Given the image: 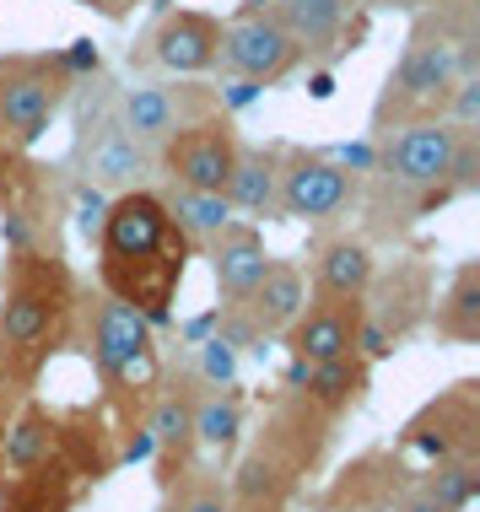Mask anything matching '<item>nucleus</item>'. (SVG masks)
<instances>
[{"instance_id": "1", "label": "nucleus", "mask_w": 480, "mask_h": 512, "mask_svg": "<svg viewBox=\"0 0 480 512\" xmlns=\"http://www.w3.org/2000/svg\"><path fill=\"white\" fill-rule=\"evenodd\" d=\"M81 308L76 275L65 270L60 248H27L6 254L0 275V372L11 389H33V378L49 367L60 340L71 335Z\"/></svg>"}, {"instance_id": "2", "label": "nucleus", "mask_w": 480, "mask_h": 512, "mask_svg": "<svg viewBox=\"0 0 480 512\" xmlns=\"http://www.w3.org/2000/svg\"><path fill=\"white\" fill-rule=\"evenodd\" d=\"M459 81V65H454V44L443 33V17L437 6L416 11L410 17V33H405V49L394 60V71L383 76V92L373 103V141L389 130H405V124H427V119H443V103Z\"/></svg>"}, {"instance_id": "3", "label": "nucleus", "mask_w": 480, "mask_h": 512, "mask_svg": "<svg viewBox=\"0 0 480 512\" xmlns=\"http://www.w3.org/2000/svg\"><path fill=\"white\" fill-rule=\"evenodd\" d=\"M76 87L81 81L65 71L60 49L0 54V151H33Z\"/></svg>"}, {"instance_id": "4", "label": "nucleus", "mask_w": 480, "mask_h": 512, "mask_svg": "<svg viewBox=\"0 0 480 512\" xmlns=\"http://www.w3.org/2000/svg\"><path fill=\"white\" fill-rule=\"evenodd\" d=\"M76 318L87 324V356L98 367V378L119 394H146L157 389L162 362H157V329L146 324L135 308L114 302L108 292L81 297Z\"/></svg>"}, {"instance_id": "5", "label": "nucleus", "mask_w": 480, "mask_h": 512, "mask_svg": "<svg viewBox=\"0 0 480 512\" xmlns=\"http://www.w3.org/2000/svg\"><path fill=\"white\" fill-rule=\"evenodd\" d=\"M356 200H362V178L351 168H340L329 151L281 141V195H276L281 221H303L313 232H329L346 216H356Z\"/></svg>"}, {"instance_id": "6", "label": "nucleus", "mask_w": 480, "mask_h": 512, "mask_svg": "<svg viewBox=\"0 0 480 512\" xmlns=\"http://www.w3.org/2000/svg\"><path fill=\"white\" fill-rule=\"evenodd\" d=\"M205 114H222V103H216V87L200 76H168V81H135V87L114 92V119L119 130L130 135V141L141 146H162L173 130H184V124H195Z\"/></svg>"}, {"instance_id": "7", "label": "nucleus", "mask_w": 480, "mask_h": 512, "mask_svg": "<svg viewBox=\"0 0 480 512\" xmlns=\"http://www.w3.org/2000/svg\"><path fill=\"white\" fill-rule=\"evenodd\" d=\"M216 54H222V17L200 6H168L141 33V44H130V65L162 76H211Z\"/></svg>"}, {"instance_id": "8", "label": "nucleus", "mask_w": 480, "mask_h": 512, "mask_svg": "<svg viewBox=\"0 0 480 512\" xmlns=\"http://www.w3.org/2000/svg\"><path fill=\"white\" fill-rule=\"evenodd\" d=\"M238 124L227 114H205L184 130H173L168 141L157 146V178L162 184H184V189H211L222 195L227 178H232V162H238Z\"/></svg>"}, {"instance_id": "9", "label": "nucleus", "mask_w": 480, "mask_h": 512, "mask_svg": "<svg viewBox=\"0 0 480 512\" xmlns=\"http://www.w3.org/2000/svg\"><path fill=\"white\" fill-rule=\"evenodd\" d=\"M303 49L297 38L281 27L276 11H232L222 22V54H216V71L222 76H243V81H259V87H276L297 71Z\"/></svg>"}, {"instance_id": "10", "label": "nucleus", "mask_w": 480, "mask_h": 512, "mask_svg": "<svg viewBox=\"0 0 480 512\" xmlns=\"http://www.w3.org/2000/svg\"><path fill=\"white\" fill-rule=\"evenodd\" d=\"M276 17L297 38L303 60L324 65V71H335L373 33V11L362 0H276Z\"/></svg>"}, {"instance_id": "11", "label": "nucleus", "mask_w": 480, "mask_h": 512, "mask_svg": "<svg viewBox=\"0 0 480 512\" xmlns=\"http://www.w3.org/2000/svg\"><path fill=\"white\" fill-rule=\"evenodd\" d=\"M432 302H437L432 265L416 259V254H400L389 270H373V286L362 292V318L378 324L394 345H405L416 329H427Z\"/></svg>"}, {"instance_id": "12", "label": "nucleus", "mask_w": 480, "mask_h": 512, "mask_svg": "<svg viewBox=\"0 0 480 512\" xmlns=\"http://www.w3.org/2000/svg\"><path fill=\"white\" fill-rule=\"evenodd\" d=\"M400 448L405 453H421L427 464L480 459V383L464 378L448 394H437L421 415H410Z\"/></svg>"}, {"instance_id": "13", "label": "nucleus", "mask_w": 480, "mask_h": 512, "mask_svg": "<svg viewBox=\"0 0 480 512\" xmlns=\"http://www.w3.org/2000/svg\"><path fill=\"white\" fill-rule=\"evenodd\" d=\"M76 178H87L103 195H125V189H146L157 178V151L130 141L114 114L92 119L76 130Z\"/></svg>"}, {"instance_id": "14", "label": "nucleus", "mask_w": 480, "mask_h": 512, "mask_svg": "<svg viewBox=\"0 0 480 512\" xmlns=\"http://www.w3.org/2000/svg\"><path fill=\"white\" fill-rule=\"evenodd\" d=\"M356 324H362V297H308L303 313L281 329V345L303 362H335L356 351Z\"/></svg>"}, {"instance_id": "15", "label": "nucleus", "mask_w": 480, "mask_h": 512, "mask_svg": "<svg viewBox=\"0 0 480 512\" xmlns=\"http://www.w3.org/2000/svg\"><path fill=\"white\" fill-rule=\"evenodd\" d=\"M378 248L351 227H329L308 243V297H362L373 286Z\"/></svg>"}, {"instance_id": "16", "label": "nucleus", "mask_w": 480, "mask_h": 512, "mask_svg": "<svg viewBox=\"0 0 480 512\" xmlns=\"http://www.w3.org/2000/svg\"><path fill=\"white\" fill-rule=\"evenodd\" d=\"M200 254L211 259V281H216V292H222V308H238V302L259 286L265 265H270V248H265L259 221H243V216H232Z\"/></svg>"}, {"instance_id": "17", "label": "nucleus", "mask_w": 480, "mask_h": 512, "mask_svg": "<svg viewBox=\"0 0 480 512\" xmlns=\"http://www.w3.org/2000/svg\"><path fill=\"white\" fill-rule=\"evenodd\" d=\"M227 205L232 216L243 221H281V141H265V146H238V162H232V178H227Z\"/></svg>"}, {"instance_id": "18", "label": "nucleus", "mask_w": 480, "mask_h": 512, "mask_svg": "<svg viewBox=\"0 0 480 512\" xmlns=\"http://www.w3.org/2000/svg\"><path fill=\"white\" fill-rule=\"evenodd\" d=\"M146 432L157 442V486L168 491L189 475V453H195V389H162L146 415Z\"/></svg>"}, {"instance_id": "19", "label": "nucleus", "mask_w": 480, "mask_h": 512, "mask_svg": "<svg viewBox=\"0 0 480 512\" xmlns=\"http://www.w3.org/2000/svg\"><path fill=\"white\" fill-rule=\"evenodd\" d=\"M303 302H308V275H303V265H292V259H270L265 275H259V286L238 302V313L249 318V324H254L265 340H281V329L292 324L297 313H303Z\"/></svg>"}, {"instance_id": "20", "label": "nucleus", "mask_w": 480, "mask_h": 512, "mask_svg": "<svg viewBox=\"0 0 480 512\" xmlns=\"http://www.w3.org/2000/svg\"><path fill=\"white\" fill-rule=\"evenodd\" d=\"M60 453V421L44 405H22L17 415H6L0 426V475H27V469L49 464Z\"/></svg>"}, {"instance_id": "21", "label": "nucleus", "mask_w": 480, "mask_h": 512, "mask_svg": "<svg viewBox=\"0 0 480 512\" xmlns=\"http://www.w3.org/2000/svg\"><path fill=\"white\" fill-rule=\"evenodd\" d=\"M367 389H373V362H362V356H335V362H308V383L297 399H308L313 410H324L329 421L335 415L356 410L367 399Z\"/></svg>"}, {"instance_id": "22", "label": "nucleus", "mask_w": 480, "mask_h": 512, "mask_svg": "<svg viewBox=\"0 0 480 512\" xmlns=\"http://www.w3.org/2000/svg\"><path fill=\"white\" fill-rule=\"evenodd\" d=\"M427 324L448 345H480V259H464V265L448 275V286H443V297L432 302Z\"/></svg>"}, {"instance_id": "23", "label": "nucleus", "mask_w": 480, "mask_h": 512, "mask_svg": "<svg viewBox=\"0 0 480 512\" xmlns=\"http://www.w3.org/2000/svg\"><path fill=\"white\" fill-rule=\"evenodd\" d=\"M162 205H168V221L178 227V238L189 248H205L216 232L232 221V205L227 195H211V189H184V184H162L157 189Z\"/></svg>"}, {"instance_id": "24", "label": "nucleus", "mask_w": 480, "mask_h": 512, "mask_svg": "<svg viewBox=\"0 0 480 512\" xmlns=\"http://www.w3.org/2000/svg\"><path fill=\"white\" fill-rule=\"evenodd\" d=\"M243 437V394L232 389H195V448L205 453H232Z\"/></svg>"}, {"instance_id": "25", "label": "nucleus", "mask_w": 480, "mask_h": 512, "mask_svg": "<svg viewBox=\"0 0 480 512\" xmlns=\"http://www.w3.org/2000/svg\"><path fill=\"white\" fill-rule=\"evenodd\" d=\"M416 486L427 491L437 507L470 512L475 496H480V459H443V464H427V475H421Z\"/></svg>"}, {"instance_id": "26", "label": "nucleus", "mask_w": 480, "mask_h": 512, "mask_svg": "<svg viewBox=\"0 0 480 512\" xmlns=\"http://www.w3.org/2000/svg\"><path fill=\"white\" fill-rule=\"evenodd\" d=\"M168 496H173L168 512H238V507H232V491L222 486V480L195 475V469H189L178 486H168Z\"/></svg>"}, {"instance_id": "27", "label": "nucleus", "mask_w": 480, "mask_h": 512, "mask_svg": "<svg viewBox=\"0 0 480 512\" xmlns=\"http://www.w3.org/2000/svg\"><path fill=\"white\" fill-rule=\"evenodd\" d=\"M448 195H480V130H459L454 157H448Z\"/></svg>"}, {"instance_id": "28", "label": "nucleus", "mask_w": 480, "mask_h": 512, "mask_svg": "<svg viewBox=\"0 0 480 512\" xmlns=\"http://www.w3.org/2000/svg\"><path fill=\"white\" fill-rule=\"evenodd\" d=\"M238 367H243V351H232L227 340H205L200 345V362H195V383H205V389H232L238 383Z\"/></svg>"}, {"instance_id": "29", "label": "nucleus", "mask_w": 480, "mask_h": 512, "mask_svg": "<svg viewBox=\"0 0 480 512\" xmlns=\"http://www.w3.org/2000/svg\"><path fill=\"white\" fill-rule=\"evenodd\" d=\"M443 119L454 124V130H480V76L454 81V92H448V103H443Z\"/></svg>"}, {"instance_id": "30", "label": "nucleus", "mask_w": 480, "mask_h": 512, "mask_svg": "<svg viewBox=\"0 0 480 512\" xmlns=\"http://www.w3.org/2000/svg\"><path fill=\"white\" fill-rule=\"evenodd\" d=\"M60 60H65V71H71L76 81H98L103 76V49L92 44V38H71V44L60 49Z\"/></svg>"}, {"instance_id": "31", "label": "nucleus", "mask_w": 480, "mask_h": 512, "mask_svg": "<svg viewBox=\"0 0 480 512\" xmlns=\"http://www.w3.org/2000/svg\"><path fill=\"white\" fill-rule=\"evenodd\" d=\"M259 98H265V87H259V81H243V76H227V87H216V103H222L227 119H238L243 108H254Z\"/></svg>"}, {"instance_id": "32", "label": "nucleus", "mask_w": 480, "mask_h": 512, "mask_svg": "<svg viewBox=\"0 0 480 512\" xmlns=\"http://www.w3.org/2000/svg\"><path fill=\"white\" fill-rule=\"evenodd\" d=\"M146 459H157V442H152V432H146V426H135L130 442L119 448V464H146Z\"/></svg>"}, {"instance_id": "33", "label": "nucleus", "mask_w": 480, "mask_h": 512, "mask_svg": "<svg viewBox=\"0 0 480 512\" xmlns=\"http://www.w3.org/2000/svg\"><path fill=\"white\" fill-rule=\"evenodd\" d=\"M389 512H448V507H437L421 486H405V491H400V502H394Z\"/></svg>"}, {"instance_id": "34", "label": "nucleus", "mask_w": 480, "mask_h": 512, "mask_svg": "<svg viewBox=\"0 0 480 512\" xmlns=\"http://www.w3.org/2000/svg\"><path fill=\"white\" fill-rule=\"evenodd\" d=\"M76 6H87V11H98V17H108V22H125L141 0H76Z\"/></svg>"}, {"instance_id": "35", "label": "nucleus", "mask_w": 480, "mask_h": 512, "mask_svg": "<svg viewBox=\"0 0 480 512\" xmlns=\"http://www.w3.org/2000/svg\"><path fill=\"white\" fill-rule=\"evenodd\" d=\"M178 335H184L189 345H205V340L216 335V308H211V313H200V318H189V324H178Z\"/></svg>"}, {"instance_id": "36", "label": "nucleus", "mask_w": 480, "mask_h": 512, "mask_svg": "<svg viewBox=\"0 0 480 512\" xmlns=\"http://www.w3.org/2000/svg\"><path fill=\"white\" fill-rule=\"evenodd\" d=\"M303 383H308V362H303V356H286L281 389H286V394H303Z\"/></svg>"}, {"instance_id": "37", "label": "nucleus", "mask_w": 480, "mask_h": 512, "mask_svg": "<svg viewBox=\"0 0 480 512\" xmlns=\"http://www.w3.org/2000/svg\"><path fill=\"white\" fill-rule=\"evenodd\" d=\"M308 98H313V103H329V98H335V71H324V65H319V71L308 76Z\"/></svg>"}, {"instance_id": "38", "label": "nucleus", "mask_w": 480, "mask_h": 512, "mask_svg": "<svg viewBox=\"0 0 480 512\" xmlns=\"http://www.w3.org/2000/svg\"><path fill=\"white\" fill-rule=\"evenodd\" d=\"M367 11H410V17H416V11H427L432 0H362Z\"/></svg>"}, {"instance_id": "39", "label": "nucleus", "mask_w": 480, "mask_h": 512, "mask_svg": "<svg viewBox=\"0 0 480 512\" xmlns=\"http://www.w3.org/2000/svg\"><path fill=\"white\" fill-rule=\"evenodd\" d=\"M11 394H17V389H11V378L0 372V421H6V405H11Z\"/></svg>"}, {"instance_id": "40", "label": "nucleus", "mask_w": 480, "mask_h": 512, "mask_svg": "<svg viewBox=\"0 0 480 512\" xmlns=\"http://www.w3.org/2000/svg\"><path fill=\"white\" fill-rule=\"evenodd\" d=\"M238 11H276V0H243Z\"/></svg>"}]
</instances>
